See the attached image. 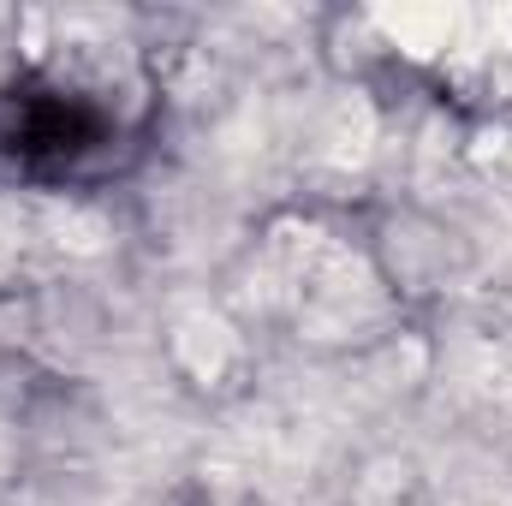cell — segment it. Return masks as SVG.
<instances>
[{
	"label": "cell",
	"mask_w": 512,
	"mask_h": 506,
	"mask_svg": "<svg viewBox=\"0 0 512 506\" xmlns=\"http://www.w3.org/2000/svg\"><path fill=\"white\" fill-rule=\"evenodd\" d=\"M120 137V108L84 84L30 78L0 90V173L12 179H84Z\"/></svg>",
	"instance_id": "cell-1"
}]
</instances>
